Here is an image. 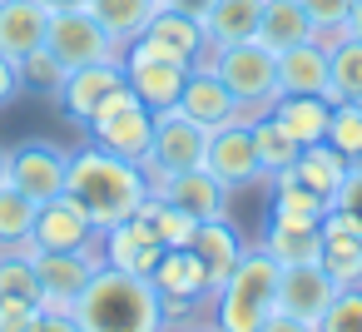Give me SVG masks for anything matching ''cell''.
<instances>
[{
    "mask_svg": "<svg viewBox=\"0 0 362 332\" xmlns=\"http://www.w3.org/2000/svg\"><path fill=\"white\" fill-rule=\"evenodd\" d=\"M16 95H21V65L11 55H0V109H6Z\"/></svg>",
    "mask_w": 362,
    "mask_h": 332,
    "instance_id": "cell-43",
    "label": "cell"
},
{
    "mask_svg": "<svg viewBox=\"0 0 362 332\" xmlns=\"http://www.w3.org/2000/svg\"><path fill=\"white\" fill-rule=\"evenodd\" d=\"M40 6H45L50 16H55V11H85V6H90V0H40Z\"/></svg>",
    "mask_w": 362,
    "mask_h": 332,
    "instance_id": "cell-47",
    "label": "cell"
},
{
    "mask_svg": "<svg viewBox=\"0 0 362 332\" xmlns=\"http://www.w3.org/2000/svg\"><path fill=\"white\" fill-rule=\"evenodd\" d=\"M159 258H164V243H159V233H154L139 213L100 233V263H105V268H119V273H139V278H149Z\"/></svg>",
    "mask_w": 362,
    "mask_h": 332,
    "instance_id": "cell-17",
    "label": "cell"
},
{
    "mask_svg": "<svg viewBox=\"0 0 362 332\" xmlns=\"http://www.w3.org/2000/svg\"><path fill=\"white\" fill-rule=\"evenodd\" d=\"M16 65H21V90H35V95H50V100L60 95V85H65V75H70V70H65L45 45H40V50H30V55H25V60H16Z\"/></svg>",
    "mask_w": 362,
    "mask_h": 332,
    "instance_id": "cell-37",
    "label": "cell"
},
{
    "mask_svg": "<svg viewBox=\"0 0 362 332\" xmlns=\"http://www.w3.org/2000/svg\"><path fill=\"white\" fill-rule=\"evenodd\" d=\"M268 218H278V223H317L322 228V213L332 208L322 194H313L308 184H298L293 174H273L268 179Z\"/></svg>",
    "mask_w": 362,
    "mask_h": 332,
    "instance_id": "cell-26",
    "label": "cell"
},
{
    "mask_svg": "<svg viewBox=\"0 0 362 332\" xmlns=\"http://www.w3.org/2000/svg\"><path fill=\"white\" fill-rule=\"evenodd\" d=\"M159 6H164V0H159Z\"/></svg>",
    "mask_w": 362,
    "mask_h": 332,
    "instance_id": "cell-50",
    "label": "cell"
},
{
    "mask_svg": "<svg viewBox=\"0 0 362 332\" xmlns=\"http://www.w3.org/2000/svg\"><path fill=\"white\" fill-rule=\"evenodd\" d=\"M253 40L268 45L273 55H283V50L303 45V40H313V20H308V11L298 6V0H263V16H258V35Z\"/></svg>",
    "mask_w": 362,
    "mask_h": 332,
    "instance_id": "cell-25",
    "label": "cell"
},
{
    "mask_svg": "<svg viewBox=\"0 0 362 332\" xmlns=\"http://www.w3.org/2000/svg\"><path fill=\"white\" fill-rule=\"evenodd\" d=\"M139 218L159 233V243L164 248H189L194 243V228H199V218H189L184 208H174L169 198H159L154 189H149V198L139 203Z\"/></svg>",
    "mask_w": 362,
    "mask_h": 332,
    "instance_id": "cell-31",
    "label": "cell"
},
{
    "mask_svg": "<svg viewBox=\"0 0 362 332\" xmlns=\"http://www.w3.org/2000/svg\"><path fill=\"white\" fill-rule=\"evenodd\" d=\"M298 6L308 11V20H313V30H317V25H347L352 0H298Z\"/></svg>",
    "mask_w": 362,
    "mask_h": 332,
    "instance_id": "cell-40",
    "label": "cell"
},
{
    "mask_svg": "<svg viewBox=\"0 0 362 332\" xmlns=\"http://www.w3.org/2000/svg\"><path fill=\"white\" fill-rule=\"evenodd\" d=\"M327 100H362V40H342L327 55Z\"/></svg>",
    "mask_w": 362,
    "mask_h": 332,
    "instance_id": "cell-33",
    "label": "cell"
},
{
    "mask_svg": "<svg viewBox=\"0 0 362 332\" xmlns=\"http://www.w3.org/2000/svg\"><path fill=\"white\" fill-rule=\"evenodd\" d=\"M149 283H154V292H159V302H164L169 322H174V317H184L189 307H199V302H209V297H214L209 268L199 263V253H194V248H164V258H159V263H154V273H149Z\"/></svg>",
    "mask_w": 362,
    "mask_h": 332,
    "instance_id": "cell-11",
    "label": "cell"
},
{
    "mask_svg": "<svg viewBox=\"0 0 362 332\" xmlns=\"http://www.w3.org/2000/svg\"><path fill=\"white\" fill-rule=\"evenodd\" d=\"M204 149H209V129H204V124H194V119L179 114V109L154 114V144H149V154H144L149 184H154V179H169V174H184V169H199V164H204Z\"/></svg>",
    "mask_w": 362,
    "mask_h": 332,
    "instance_id": "cell-7",
    "label": "cell"
},
{
    "mask_svg": "<svg viewBox=\"0 0 362 332\" xmlns=\"http://www.w3.org/2000/svg\"><path fill=\"white\" fill-rule=\"evenodd\" d=\"M30 332H80V322H75L70 312H50V307H45V312L35 317V327H30Z\"/></svg>",
    "mask_w": 362,
    "mask_h": 332,
    "instance_id": "cell-44",
    "label": "cell"
},
{
    "mask_svg": "<svg viewBox=\"0 0 362 332\" xmlns=\"http://www.w3.org/2000/svg\"><path fill=\"white\" fill-rule=\"evenodd\" d=\"M278 268H293V263H317L322 258V228L317 223H278L268 218V233L258 243Z\"/></svg>",
    "mask_w": 362,
    "mask_h": 332,
    "instance_id": "cell-27",
    "label": "cell"
},
{
    "mask_svg": "<svg viewBox=\"0 0 362 332\" xmlns=\"http://www.w3.org/2000/svg\"><path fill=\"white\" fill-rule=\"evenodd\" d=\"M65 194L90 213V223L105 233L124 218L139 213V203L149 198V174L144 164L134 159H119L110 149H95L85 144L80 154H70V179H65Z\"/></svg>",
    "mask_w": 362,
    "mask_h": 332,
    "instance_id": "cell-1",
    "label": "cell"
},
{
    "mask_svg": "<svg viewBox=\"0 0 362 332\" xmlns=\"http://www.w3.org/2000/svg\"><path fill=\"white\" fill-rule=\"evenodd\" d=\"M179 114H189L194 124H204V129H223V124H253L258 114L253 109H243L233 95H228V85L214 75V70H189V80H184V95H179V105H174Z\"/></svg>",
    "mask_w": 362,
    "mask_h": 332,
    "instance_id": "cell-14",
    "label": "cell"
},
{
    "mask_svg": "<svg viewBox=\"0 0 362 332\" xmlns=\"http://www.w3.org/2000/svg\"><path fill=\"white\" fill-rule=\"evenodd\" d=\"M347 169H352V164H347V154H337L327 139H317V144H303V149H298V159H293V169H288V174L332 203V198H337V189H342V179H347Z\"/></svg>",
    "mask_w": 362,
    "mask_h": 332,
    "instance_id": "cell-23",
    "label": "cell"
},
{
    "mask_svg": "<svg viewBox=\"0 0 362 332\" xmlns=\"http://www.w3.org/2000/svg\"><path fill=\"white\" fill-rule=\"evenodd\" d=\"M100 243V228L90 223V213L70 198V194H55L35 208V228H30V243L35 253H75V248H95Z\"/></svg>",
    "mask_w": 362,
    "mask_h": 332,
    "instance_id": "cell-13",
    "label": "cell"
},
{
    "mask_svg": "<svg viewBox=\"0 0 362 332\" xmlns=\"http://www.w3.org/2000/svg\"><path fill=\"white\" fill-rule=\"evenodd\" d=\"M40 312H45L40 302H25V297H0V332H30Z\"/></svg>",
    "mask_w": 362,
    "mask_h": 332,
    "instance_id": "cell-39",
    "label": "cell"
},
{
    "mask_svg": "<svg viewBox=\"0 0 362 332\" xmlns=\"http://www.w3.org/2000/svg\"><path fill=\"white\" fill-rule=\"evenodd\" d=\"M45 50H50L65 70L100 65V60H119V45L105 35V25H100L90 11H55V16H50V30H45Z\"/></svg>",
    "mask_w": 362,
    "mask_h": 332,
    "instance_id": "cell-9",
    "label": "cell"
},
{
    "mask_svg": "<svg viewBox=\"0 0 362 332\" xmlns=\"http://www.w3.org/2000/svg\"><path fill=\"white\" fill-rule=\"evenodd\" d=\"M209 70L228 85V95L253 109V114H268V105L278 100V55L258 40H238V45H218Z\"/></svg>",
    "mask_w": 362,
    "mask_h": 332,
    "instance_id": "cell-4",
    "label": "cell"
},
{
    "mask_svg": "<svg viewBox=\"0 0 362 332\" xmlns=\"http://www.w3.org/2000/svg\"><path fill=\"white\" fill-rule=\"evenodd\" d=\"M70 317L80 322V332H169V312L154 283L119 268H100L75 297Z\"/></svg>",
    "mask_w": 362,
    "mask_h": 332,
    "instance_id": "cell-2",
    "label": "cell"
},
{
    "mask_svg": "<svg viewBox=\"0 0 362 332\" xmlns=\"http://www.w3.org/2000/svg\"><path fill=\"white\" fill-rule=\"evenodd\" d=\"M85 134H90L95 149H110V154H119V159L144 164V154H149V144H154V109H149L144 100H134V90L124 85V90H115V95L100 105V114L85 124Z\"/></svg>",
    "mask_w": 362,
    "mask_h": 332,
    "instance_id": "cell-5",
    "label": "cell"
},
{
    "mask_svg": "<svg viewBox=\"0 0 362 332\" xmlns=\"http://www.w3.org/2000/svg\"><path fill=\"white\" fill-rule=\"evenodd\" d=\"M50 30V11L40 0H0V55L25 60L30 50L45 45Z\"/></svg>",
    "mask_w": 362,
    "mask_h": 332,
    "instance_id": "cell-20",
    "label": "cell"
},
{
    "mask_svg": "<svg viewBox=\"0 0 362 332\" xmlns=\"http://www.w3.org/2000/svg\"><path fill=\"white\" fill-rule=\"evenodd\" d=\"M337 283L322 263H293V268H278V312H293L303 322H317L332 302Z\"/></svg>",
    "mask_w": 362,
    "mask_h": 332,
    "instance_id": "cell-18",
    "label": "cell"
},
{
    "mask_svg": "<svg viewBox=\"0 0 362 332\" xmlns=\"http://www.w3.org/2000/svg\"><path fill=\"white\" fill-rule=\"evenodd\" d=\"M184 332H218V327H184Z\"/></svg>",
    "mask_w": 362,
    "mask_h": 332,
    "instance_id": "cell-49",
    "label": "cell"
},
{
    "mask_svg": "<svg viewBox=\"0 0 362 332\" xmlns=\"http://www.w3.org/2000/svg\"><path fill=\"white\" fill-rule=\"evenodd\" d=\"M337 208H347L352 218H362V169H347V179H342V189H337V198H332Z\"/></svg>",
    "mask_w": 362,
    "mask_h": 332,
    "instance_id": "cell-41",
    "label": "cell"
},
{
    "mask_svg": "<svg viewBox=\"0 0 362 332\" xmlns=\"http://www.w3.org/2000/svg\"><path fill=\"white\" fill-rule=\"evenodd\" d=\"M149 189H154L159 198H169L174 208H184L189 218H199V223H204V218H223V213H228V194H233V189H223L204 164H199V169H184V174H169V179H154Z\"/></svg>",
    "mask_w": 362,
    "mask_h": 332,
    "instance_id": "cell-19",
    "label": "cell"
},
{
    "mask_svg": "<svg viewBox=\"0 0 362 332\" xmlns=\"http://www.w3.org/2000/svg\"><path fill=\"white\" fill-rule=\"evenodd\" d=\"M268 114H273L298 144H317V139H327L332 100H327V95H278V100L268 105Z\"/></svg>",
    "mask_w": 362,
    "mask_h": 332,
    "instance_id": "cell-22",
    "label": "cell"
},
{
    "mask_svg": "<svg viewBox=\"0 0 362 332\" xmlns=\"http://www.w3.org/2000/svg\"><path fill=\"white\" fill-rule=\"evenodd\" d=\"M204 169H209L223 189H253V184H268V174H263V159H258V149H253V129H248V124L209 129Z\"/></svg>",
    "mask_w": 362,
    "mask_h": 332,
    "instance_id": "cell-12",
    "label": "cell"
},
{
    "mask_svg": "<svg viewBox=\"0 0 362 332\" xmlns=\"http://www.w3.org/2000/svg\"><path fill=\"white\" fill-rule=\"evenodd\" d=\"M337 287H357L362 283V238L347 233H322V258H317Z\"/></svg>",
    "mask_w": 362,
    "mask_h": 332,
    "instance_id": "cell-34",
    "label": "cell"
},
{
    "mask_svg": "<svg viewBox=\"0 0 362 332\" xmlns=\"http://www.w3.org/2000/svg\"><path fill=\"white\" fill-rule=\"evenodd\" d=\"M278 95H327V50L313 40L278 55Z\"/></svg>",
    "mask_w": 362,
    "mask_h": 332,
    "instance_id": "cell-24",
    "label": "cell"
},
{
    "mask_svg": "<svg viewBox=\"0 0 362 332\" xmlns=\"http://www.w3.org/2000/svg\"><path fill=\"white\" fill-rule=\"evenodd\" d=\"M35 198L11 189V184H0V253H11V248H25L30 243V228H35Z\"/></svg>",
    "mask_w": 362,
    "mask_h": 332,
    "instance_id": "cell-32",
    "label": "cell"
},
{
    "mask_svg": "<svg viewBox=\"0 0 362 332\" xmlns=\"http://www.w3.org/2000/svg\"><path fill=\"white\" fill-rule=\"evenodd\" d=\"M248 129H253V149H258V159H263V174H268V179H273V174H288L303 144H298L273 114H258Z\"/></svg>",
    "mask_w": 362,
    "mask_h": 332,
    "instance_id": "cell-30",
    "label": "cell"
},
{
    "mask_svg": "<svg viewBox=\"0 0 362 332\" xmlns=\"http://www.w3.org/2000/svg\"><path fill=\"white\" fill-rule=\"evenodd\" d=\"M124 50H139V55H154V60H174V65H189V70H209V60H214L218 45H209L204 20H189V16L159 6L149 16V25Z\"/></svg>",
    "mask_w": 362,
    "mask_h": 332,
    "instance_id": "cell-6",
    "label": "cell"
},
{
    "mask_svg": "<svg viewBox=\"0 0 362 332\" xmlns=\"http://www.w3.org/2000/svg\"><path fill=\"white\" fill-rule=\"evenodd\" d=\"M258 332H317V322H303V317H293V312H278V307H273V312L263 317V327H258Z\"/></svg>",
    "mask_w": 362,
    "mask_h": 332,
    "instance_id": "cell-42",
    "label": "cell"
},
{
    "mask_svg": "<svg viewBox=\"0 0 362 332\" xmlns=\"http://www.w3.org/2000/svg\"><path fill=\"white\" fill-rule=\"evenodd\" d=\"M194 253H199V263L209 268V283H214V292L223 287V278L233 273V263L248 253V243H243V233L228 223V213L223 218H204L199 228H194V243H189Z\"/></svg>",
    "mask_w": 362,
    "mask_h": 332,
    "instance_id": "cell-21",
    "label": "cell"
},
{
    "mask_svg": "<svg viewBox=\"0 0 362 332\" xmlns=\"http://www.w3.org/2000/svg\"><path fill=\"white\" fill-rule=\"evenodd\" d=\"M258 16L263 0H214V11L204 16V35L209 45H238L258 35Z\"/></svg>",
    "mask_w": 362,
    "mask_h": 332,
    "instance_id": "cell-28",
    "label": "cell"
},
{
    "mask_svg": "<svg viewBox=\"0 0 362 332\" xmlns=\"http://www.w3.org/2000/svg\"><path fill=\"white\" fill-rule=\"evenodd\" d=\"M278 302V263L263 248H248L223 287L214 292V327L218 332H258Z\"/></svg>",
    "mask_w": 362,
    "mask_h": 332,
    "instance_id": "cell-3",
    "label": "cell"
},
{
    "mask_svg": "<svg viewBox=\"0 0 362 332\" xmlns=\"http://www.w3.org/2000/svg\"><path fill=\"white\" fill-rule=\"evenodd\" d=\"M119 65H124V85L134 90V100H144L154 114H164V109L179 105L184 80H189V65L154 60V55H139V50H119Z\"/></svg>",
    "mask_w": 362,
    "mask_h": 332,
    "instance_id": "cell-16",
    "label": "cell"
},
{
    "mask_svg": "<svg viewBox=\"0 0 362 332\" xmlns=\"http://www.w3.org/2000/svg\"><path fill=\"white\" fill-rule=\"evenodd\" d=\"M0 297H25L40 302V278H35V258L25 248L0 253Z\"/></svg>",
    "mask_w": 362,
    "mask_h": 332,
    "instance_id": "cell-35",
    "label": "cell"
},
{
    "mask_svg": "<svg viewBox=\"0 0 362 332\" xmlns=\"http://www.w3.org/2000/svg\"><path fill=\"white\" fill-rule=\"evenodd\" d=\"M25 253L35 258L40 307H50V312H70L75 297L85 292V283L105 268V263H100V243H95V248H75V253H35V248H25Z\"/></svg>",
    "mask_w": 362,
    "mask_h": 332,
    "instance_id": "cell-10",
    "label": "cell"
},
{
    "mask_svg": "<svg viewBox=\"0 0 362 332\" xmlns=\"http://www.w3.org/2000/svg\"><path fill=\"white\" fill-rule=\"evenodd\" d=\"M100 25H105V35L124 50L144 25H149V16L159 11V0H90V6H85Z\"/></svg>",
    "mask_w": 362,
    "mask_h": 332,
    "instance_id": "cell-29",
    "label": "cell"
},
{
    "mask_svg": "<svg viewBox=\"0 0 362 332\" xmlns=\"http://www.w3.org/2000/svg\"><path fill=\"white\" fill-rule=\"evenodd\" d=\"M115 90H124V65H119V60H100V65H80V70H70L55 100H60L65 119L85 129Z\"/></svg>",
    "mask_w": 362,
    "mask_h": 332,
    "instance_id": "cell-15",
    "label": "cell"
},
{
    "mask_svg": "<svg viewBox=\"0 0 362 332\" xmlns=\"http://www.w3.org/2000/svg\"><path fill=\"white\" fill-rule=\"evenodd\" d=\"M352 40H362V0H352V11H347V25H342Z\"/></svg>",
    "mask_w": 362,
    "mask_h": 332,
    "instance_id": "cell-46",
    "label": "cell"
},
{
    "mask_svg": "<svg viewBox=\"0 0 362 332\" xmlns=\"http://www.w3.org/2000/svg\"><path fill=\"white\" fill-rule=\"evenodd\" d=\"M0 184H6V144H0Z\"/></svg>",
    "mask_w": 362,
    "mask_h": 332,
    "instance_id": "cell-48",
    "label": "cell"
},
{
    "mask_svg": "<svg viewBox=\"0 0 362 332\" xmlns=\"http://www.w3.org/2000/svg\"><path fill=\"white\" fill-rule=\"evenodd\" d=\"M65 179H70V149L50 139H21L16 149H6V184L30 194L35 203L65 194Z\"/></svg>",
    "mask_w": 362,
    "mask_h": 332,
    "instance_id": "cell-8",
    "label": "cell"
},
{
    "mask_svg": "<svg viewBox=\"0 0 362 332\" xmlns=\"http://www.w3.org/2000/svg\"><path fill=\"white\" fill-rule=\"evenodd\" d=\"M327 144L347 154V164L362 154V100H337L327 114Z\"/></svg>",
    "mask_w": 362,
    "mask_h": 332,
    "instance_id": "cell-36",
    "label": "cell"
},
{
    "mask_svg": "<svg viewBox=\"0 0 362 332\" xmlns=\"http://www.w3.org/2000/svg\"><path fill=\"white\" fill-rule=\"evenodd\" d=\"M169 11H179V16H189V20H204L209 11H214V0H164Z\"/></svg>",
    "mask_w": 362,
    "mask_h": 332,
    "instance_id": "cell-45",
    "label": "cell"
},
{
    "mask_svg": "<svg viewBox=\"0 0 362 332\" xmlns=\"http://www.w3.org/2000/svg\"><path fill=\"white\" fill-rule=\"evenodd\" d=\"M317 332H362V283L332 292L327 312L317 317Z\"/></svg>",
    "mask_w": 362,
    "mask_h": 332,
    "instance_id": "cell-38",
    "label": "cell"
}]
</instances>
